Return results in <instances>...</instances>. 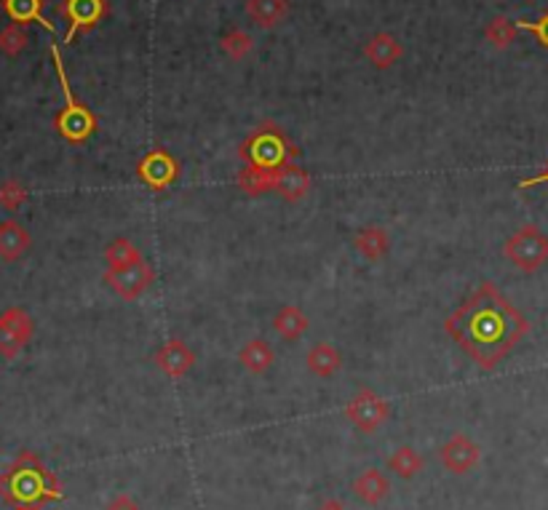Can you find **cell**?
I'll return each instance as SVG.
<instances>
[{"label":"cell","instance_id":"obj_11","mask_svg":"<svg viewBox=\"0 0 548 510\" xmlns=\"http://www.w3.org/2000/svg\"><path fill=\"white\" fill-rule=\"evenodd\" d=\"M59 11L70 22L67 41H73L78 33H89L107 16V0H65Z\"/></svg>","mask_w":548,"mask_h":510},{"label":"cell","instance_id":"obj_14","mask_svg":"<svg viewBox=\"0 0 548 510\" xmlns=\"http://www.w3.org/2000/svg\"><path fill=\"white\" fill-rule=\"evenodd\" d=\"M30 246H33V238L27 228H22L14 220L0 222V260L14 262V260L25 257L30 251Z\"/></svg>","mask_w":548,"mask_h":510},{"label":"cell","instance_id":"obj_3","mask_svg":"<svg viewBox=\"0 0 548 510\" xmlns=\"http://www.w3.org/2000/svg\"><path fill=\"white\" fill-rule=\"evenodd\" d=\"M238 158L246 166L263 172H281L300 158V147L286 137V132L278 123L265 121L257 129H252L249 137L238 144Z\"/></svg>","mask_w":548,"mask_h":510},{"label":"cell","instance_id":"obj_28","mask_svg":"<svg viewBox=\"0 0 548 510\" xmlns=\"http://www.w3.org/2000/svg\"><path fill=\"white\" fill-rule=\"evenodd\" d=\"M25 201H27V190H25V185H19V182H14V180L0 185V203H3L8 211L19 209Z\"/></svg>","mask_w":548,"mask_h":510},{"label":"cell","instance_id":"obj_24","mask_svg":"<svg viewBox=\"0 0 548 510\" xmlns=\"http://www.w3.org/2000/svg\"><path fill=\"white\" fill-rule=\"evenodd\" d=\"M388 470L396 473L399 478L410 481L420 470H423V457L412 449V446H399L391 457H388Z\"/></svg>","mask_w":548,"mask_h":510},{"label":"cell","instance_id":"obj_29","mask_svg":"<svg viewBox=\"0 0 548 510\" xmlns=\"http://www.w3.org/2000/svg\"><path fill=\"white\" fill-rule=\"evenodd\" d=\"M516 27H522V30L533 33V35L538 38V44H541L543 48H548V11L541 14V19H538V22H519Z\"/></svg>","mask_w":548,"mask_h":510},{"label":"cell","instance_id":"obj_9","mask_svg":"<svg viewBox=\"0 0 548 510\" xmlns=\"http://www.w3.org/2000/svg\"><path fill=\"white\" fill-rule=\"evenodd\" d=\"M105 283L121 299L135 302V299H139L155 283V270L144 260H139V262L129 265V268H121V270H105Z\"/></svg>","mask_w":548,"mask_h":510},{"label":"cell","instance_id":"obj_33","mask_svg":"<svg viewBox=\"0 0 548 510\" xmlns=\"http://www.w3.org/2000/svg\"><path fill=\"white\" fill-rule=\"evenodd\" d=\"M16 510H41V505H16Z\"/></svg>","mask_w":548,"mask_h":510},{"label":"cell","instance_id":"obj_6","mask_svg":"<svg viewBox=\"0 0 548 510\" xmlns=\"http://www.w3.org/2000/svg\"><path fill=\"white\" fill-rule=\"evenodd\" d=\"M343 415H345V419H348L356 430L372 436V433H377V430L388 422V417H391V407H388V401L380 398L374 390L364 387V390H359V393L345 404Z\"/></svg>","mask_w":548,"mask_h":510},{"label":"cell","instance_id":"obj_15","mask_svg":"<svg viewBox=\"0 0 548 510\" xmlns=\"http://www.w3.org/2000/svg\"><path fill=\"white\" fill-rule=\"evenodd\" d=\"M388 492H391V481L377 467H366L364 473L354 481V495L364 505H380L388 497Z\"/></svg>","mask_w":548,"mask_h":510},{"label":"cell","instance_id":"obj_8","mask_svg":"<svg viewBox=\"0 0 548 510\" xmlns=\"http://www.w3.org/2000/svg\"><path fill=\"white\" fill-rule=\"evenodd\" d=\"M35 324L27 310L22 308H8L0 313V356L3 358H16L33 339Z\"/></svg>","mask_w":548,"mask_h":510},{"label":"cell","instance_id":"obj_26","mask_svg":"<svg viewBox=\"0 0 548 510\" xmlns=\"http://www.w3.org/2000/svg\"><path fill=\"white\" fill-rule=\"evenodd\" d=\"M223 51L228 54L230 59H244L252 51V38L244 30H233L223 38Z\"/></svg>","mask_w":548,"mask_h":510},{"label":"cell","instance_id":"obj_27","mask_svg":"<svg viewBox=\"0 0 548 510\" xmlns=\"http://www.w3.org/2000/svg\"><path fill=\"white\" fill-rule=\"evenodd\" d=\"M41 0H5V8L8 14L16 19V22H30V19H38L41 16Z\"/></svg>","mask_w":548,"mask_h":510},{"label":"cell","instance_id":"obj_32","mask_svg":"<svg viewBox=\"0 0 548 510\" xmlns=\"http://www.w3.org/2000/svg\"><path fill=\"white\" fill-rule=\"evenodd\" d=\"M316 510H345V505L340 500H324Z\"/></svg>","mask_w":548,"mask_h":510},{"label":"cell","instance_id":"obj_1","mask_svg":"<svg viewBox=\"0 0 548 510\" xmlns=\"http://www.w3.org/2000/svg\"><path fill=\"white\" fill-rule=\"evenodd\" d=\"M444 331L479 369L490 371L524 339L530 321L503 297L493 280H484L444 321Z\"/></svg>","mask_w":548,"mask_h":510},{"label":"cell","instance_id":"obj_5","mask_svg":"<svg viewBox=\"0 0 548 510\" xmlns=\"http://www.w3.org/2000/svg\"><path fill=\"white\" fill-rule=\"evenodd\" d=\"M503 254L522 273H538L548 262V235L538 225H522L505 240Z\"/></svg>","mask_w":548,"mask_h":510},{"label":"cell","instance_id":"obj_7","mask_svg":"<svg viewBox=\"0 0 548 510\" xmlns=\"http://www.w3.org/2000/svg\"><path fill=\"white\" fill-rule=\"evenodd\" d=\"M137 177L142 185H147L150 190H155V192H164V190H169L183 177V166H180V161L169 150L155 147L144 158H139Z\"/></svg>","mask_w":548,"mask_h":510},{"label":"cell","instance_id":"obj_16","mask_svg":"<svg viewBox=\"0 0 548 510\" xmlns=\"http://www.w3.org/2000/svg\"><path fill=\"white\" fill-rule=\"evenodd\" d=\"M354 246H356V251L369 260V262H380L385 254H388V249H391V235L385 228H380V225H366L362 230L354 235Z\"/></svg>","mask_w":548,"mask_h":510},{"label":"cell","instance_id":"obj_25","mask_svg":"<svg viewBox=\"0 0 548 510\" xmlns=\"http://www.w3.org/2000/svg\"><path fill=\"white\" fill-rule=\"evenodd\" d=\"M516 38V25L505 16H495L490 25H487V41L495 48H505L513 44Z\"/></svg>","mask_w":548,"mask_h":510},{"label":"cell","instance_id":"obj_21","mask_svg":"<svg viewBox=\"0 0 548 510\" xmlns=\"http://www.w3.org/2000/svg\"><path fill=\"white\" fill-rule=\"evenodd\" d=\"M366 59L374 64V67H380V70H385V67H391L394 62H399L402 59V46H399V41L394 38V35H388V33H377L364 48Z\"/></svg>","mask_w":548,"mask_h":510},{"label":"cell","instance_id":"obj_2","mask_svg":"<svg viewBox=\"0 0 548 510\" xmlns=\"http://www.w3.org/2000/svg\"><path fill=\"white\" fill-rule=\"evenodd\" d=\"M0 495L14 505H46L65 497L56 476L33 452L19 455L0 478Z\"/></svg>","mask_w":548,"mask_h":510},{"label":"cell","instance_id":"obj_22","mask_svg":"<svg viewBox=\"0 0 548 510\" xmlns=\"http://www.w3.org/2000/svg\"><path fill=\"white\" fill-rule=\"evenodd\" d=\"M142 257V251L137 249L135 240L129 238H115L107 249H105V262H107V270H121V268H129L135 265Z\"/></svg>","mask_w":548,"mask_h":510},{"label":"cell","instance_id":"obj_10","mask_svg":"<svg viewBox=\"0 0 548 510\" xmlns=\"http://www.w3.org/2000/svg\"><path fill=\"white\" fill-rule=\"evenodd\" d=\"M439 463L444 465L450 473L463 476L468 470H473L482 463V449L473 438H468L465 433H455L442 449H439Z\"/></svg>","mask_w":548,"mask_h":510},{"label":"cell","instance_id":"obj_20","mask_svg":"<svg viewBox=\"0 0 548 510\" xmlns=\"http://www.w3.org/2000/svg\"><path fill=\"white\" fill-rule=\"evenodd\" d=\"M289 11V3L286 0H246V14L249 19L263 27V30H271L278 22H284Z\"/></svg>","mask_w":548,"mask_h":510},{"label":"cell","instance_id":"obj_19","mask_svg":"<svg viewBox=\"0 0 548 510\" xmlns=\"http://www.w3.org/2000/svg\"><path fill=\"white\" fill-rule=\"evenodd\" d=\"M308 329H311V319L300 308H294V305H284L274 316V331L281 334L286 342L300 339Z\"/></svg>","mask_w":548,"mask_h":510},{"label":"cell","instance_id":"obj_23","mask_svg":"<svg viewBox=\"0 0 548 510\" xmlns=\"http://www.w3.org/2000/svg\"><path fill=\"white\" fill-rule=\"evenodd\" d=\"M275 174L278 172H263L254 166H244V172H238V177H235V185L246 195H265L275 187Z\"/></svg>","mask_w":548,"mask_h":510},{"label":"cell","instance_id":"obj_12","mask_svg":"<svg viewBox=\"0 0 548 510\" xmlns=\"http://www.w3.org/2000/svg\"><path fill=\"white\" fill-rule=\"evenodd\" d=\"M153 364L169 379H183L184 374L195 367V353L184 345L183 339L172 337L164 345H158V350L153 353Z\"/></svg>","mask_w":548,"mask_h":510},{"label":"cell","instance_id":"obj_30","mask_svg":"<svg viewBox=\"0 0 548 510\" xmlns=\"http://www.w3.org/2000/svg\"><path fill=\"white\" fill-rule=\"evenodd\" d=\"M105 510H142V508H139V505L135 503V500H132V497L121 495V497H115V500H113V503H110V505H107Z\"/></svg>","mask_w":548,"mask_h":510},{"label":"cell","instance_id":"obj_31","mask_svg":"<svg viewBox=\"0 0 548 510\" xmlns=\"http://www.w3.org/2000/svg\"><path fill=\"white\" fill-rule=\"evenodd\" d=\"M538 185H548V163L541 174H535V177H530V180H522V182H519V190H527V187H538Z\"/></svg>","mask_w":548,"mask_h":510},{"label":"cell","instance_id":"obj_4","mask_svg":"<svg viewBox=\"0 0 548 510\" xmlns=\"http://www.w3.org/2000/svg\"><path fill=\"white\" fill-rule=\"evenodd\" d=\"M54 62H56V75H59V83H62V92H65V107L62 113L56 115V132L62 134V140H67L70 144H84L96 134V115L92 110L75 99V93L67 83V73L62 67V59H59V48H54Z\"/></svg>","mask_w":548,"mask_h":510},{"label":"cell","instance_id":"obj_18","mask_svg":"<svg viewBox=\"0 0 548 510\" xmlns=\"http://www.w3.org/2000/svg\"><path fill=\"white\" fill-rule=\"evenodd\" d=\"M305 364H308V371H311V374H316L321 379H329V377H334L337 371L343 369V356L337 353L334 345L319 342V345H314V348L308 350Z\"/></svg>","mask_w":548,"mask_h":510},{"label":"cell","instance_id":"obj_13","mask_svg":"<svg viewBox=\"0 0 548 510\" xmlns=\"http://www.w3.org/2000/svg\"><path fill=\"white\" fill-rule=\"evenodd\" d=\"M311 187H314L311 174H308L305 169H300L297 163H289L286 169H281V172L275 174L274 190L284 198V201H289V203L303 201V198L311 192Z\"/></svg>","mask_w":548,"mask_h":510},{"label":"cell","instance_id":"obj_17","mask_svg":"<svg viewBox=\"0 0 548 510\" xmlns=\"http://www.w3.org/2000/svg\"><path fill=\"white\" fill-rule=\"evenodd\" d=\"M238 361H241V367L249 371V374L260 377V374L271 371V367L275 364V353L274 348H271L263 337H257V339H249V342L241 348Z\"/></svg>","mask_w":548,"mask_h":510}]
</instances>
